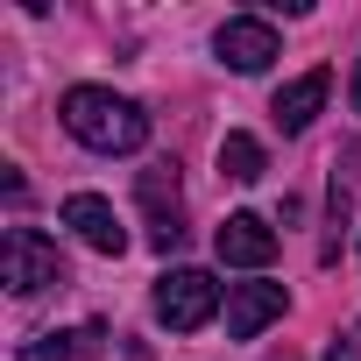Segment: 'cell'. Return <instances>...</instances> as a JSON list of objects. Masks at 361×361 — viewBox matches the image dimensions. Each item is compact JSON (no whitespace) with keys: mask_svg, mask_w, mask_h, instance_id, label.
Wrapping results in <instances>:
<instances>
[{"mask_svg":"<svg viewBox=\"0 0 361 361\" xmlns=\"http://www.w3.org/2000/svg\"><path fill=\"white\" fill-rule=\"evenodd\" d=\"M213 312H220V283H213L206 269H170V276L156 283V319H163L170 333H199Z\"/></svg>","mask_w":361,"mask_h":361,"instance_id":"3957f363","label":"cell"},{"mask_svg":"<svg viewBox=\"0 0 361 361\" xmlns=\"http://www.w3.org/2000/svg\"><path fill=\"white\" fill-rule=\"evenodd\" d=\"M64 227H71L92 255H121V248H128V227H121V213H114L99 192H71V199H64Z\"/></svg>","mask_w":361,"mask_h":361,"instance_id":"52a82bcc","label":"cell"},{"mask_svg":"<svg viewBox=\"0 0 361 361\" xmlns=\"http://www.w3.org/2000/svg\"><path fill=\"white\" fill-rule=\"evenodd\" d=\"M99 347V326H85V333H36L15 361H71V354H92Z\"/></svg>","mask_w":361,"mask_h":361,"instance_id":"8fae6325","label":"cell"},{"mask_svg":"<svg viewBox=\"0 0 361 361\" xmlns=\"http://www.w3.org/2000/svg\"><path fill=\"white\" fill-rule=\"evenodd\" d=\"M269 319H283V283H234L227 290V333L255 340Z\"/></svg>","mask_w":361,"mask_h":361,"instance_id":"ba28073f","label":"cell"},{"mask_svg":"<svg viewBox=\"0 0 361 361\" xmlns=\"http://www.w3.org/2000/svg\"><path fill=\"white\" fill-rule=\"evenodd\" d=\"M326 361H361V326L333 333V340H326Z\"/></svg>","mask_w":361,"mask_h":361,"instance_id":"7c38bea8","label":"cell"},{"mask_svg":"<svg viewBox=\"0 0 361 361\" xmlns=\"http://www.w3.org/2000/svg\"><path fill=\"white\" fill-rule=\"evenodd\" d=\"M135 192H142V213H149V241L170 255L177 241H185V199H177V170H170V163H149Z\"/></svg>","mask_w":361,"mask_h":361,"instance_id":"277c9868","label":"cell"},{"mask_svg":"<svg viewBox=\"0 0 361 361\" xmlns=\"http://www.w3.org/2000/svg\"><path fill=\"white\" fill-rule=\"evenodd\" d=\"M213 50H220V64H227V71H269V57H276L283 43H276V29H269V22L234 15V22H220Z\"/></svg>","mask_w":361,"mask_h":361,"instance_id":"8992f818","label":"cell"},{"mask_svg":"<svg viewBox=\"0 0 361 361\" xmlns=\"http://www.w3.org/2000/svg\"><path fill=\"white\" fill-rule=\"evenodd\" d=\"M0 283H8L15 298H36V290L64 283V255H57V241L36 234V227H8V234H0Z\"/></svg>","mask_w":361,"mask_h":361,"instance_id":"7a4b0ae2","label":"cell"},{"mask_svg":"<svg viewBox=\"0 0 361 361\" xmlns=\"http://www.w3.org/2000/svg\"><path fill=\"white\" fill-rule=\"evenodd\" d=\"M326 92H333V71H305V78H290L283 92H276V128L283 135H305L312 121H319V106H326Z\"/></svg>","mask_w":361,"mask_h":361,"instance_id":"9c48e42d","label":"cell"},{"mask_svg":"<svg viewBox=\"0 0 361 361\" xmlns=\"http://www.w3.org/2000/svg\"><path fill=\"white\" fill-rule=\"evenodd\" d=\"M57 114H64V128H71L85 149H99V156H128V149L149 142V114H142L135 99L106 92V85H71Z\"/></svg>","mask_w":361,"mask_h":361,"instance_id":"6da1fadb","label":"cell"},{"mask_svg":"<svg viewBox=\"0 0 361 361\" xmlns=\"http://www.w3.org/2000/svg\"><path fill=\"white\" fill-rule=\"evenodd\" d=\"M262 170H269V156H262V142L234 128V135L220 142V177H234V185H255Z\"/></svg>","mask_w":361,"mask_h":361,"instance_id":"30bf717a","label":"cell"},{"mask_svg":"<svg viewBox=\"0 0 361 361\" xmlns=\"http://www.w3.org/2000/svg\"><path fill=\"white\" fill-rule=\"evenodd\" d=\"M347 99H354V114H361V64H354V85H347Z\"/></svg>","mask_w":361,"mask_h":361,"instance_id":"4fadbf2b","label":"cell"},{"mask_svg":"<svg viewBox=\"0 0 361 361\" xmlns=\"http://www.w3.org/2000/svg\"><path fill=\"white\" fill-rule=\"evenodd\" d=\"M213 248H220L227 269H269L276 262V227L262 213H227V227L213 234Z\"/></svg>","mask_w":361,"mask_h":361,"instance_id":"5b68a950","label":"cell"}]
</instances>
